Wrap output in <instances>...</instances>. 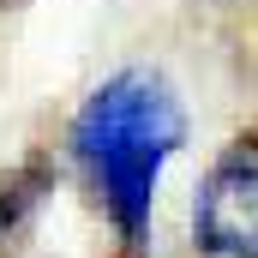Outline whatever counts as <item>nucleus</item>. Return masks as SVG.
Returning <instances> with one entry per match:
<instances>
[{"instance_id": "3", "label": "nucleus", "mask_w": 258, "mask_h": 258, "mask_svg": "<svg viewBox=\"0 0 258 258\" xmlns=\"http://www.w3.org/2000/svg\"><path fill=\"white\" fill-rule=\"evenodd\" d=\"M48 192H54V162L48 156H24V162L0 168V258H24Z\"/></svg>"}, {"instance_id": "1", "label": "nucleus", "mask_w": 258, "mask_h": 258, "mask_svg": "<svg viewBox=\"0 0 258 258\" xmlns=\"http://www.w3.org/2000/svg\"><path fill=\"white\" fill-rule=\"evenodd\" d=\"M180 144H186V102L150 66L108 72L66 126V156L126 258H138L150 240L156 186Z\"/></svg>"}, {"instance_id": "5", "label": "nucleus", "mask_w": 258, "mask_h": 258, "mask_svg": "<svg viewBox=\"0 0 258 258\" xmlns=\"http://www.w3.org/2000/svg\"><path fill=\"white\" fill-rule=\"evenodd\" d=\"M18 6H30V0H0V12H18Z\"/></svg>"}, {"instance_id": "4", "label": "nucleus", "mask_w": 258, "mask_h": 258, "mask_svg": "<svg viewBox=\"0 0 258 258\" xmlns=\"http://www.w3.org/2000/svg\"><path fill=\"white\" fill-rule=\"evenodd\" d=\"M204 6H216V12H234V6H252V0H204Z\"/></svg>"}, {"instance_id": "2", "label": "nucleus", "mask_w": 258, "mask_h": 258, "mask_svg": "<svg viewBox=\"0 0 258 258\" xmlns=\"http://www.w3.org/2000/svg\"><path fill=\"white\" fill-rule=\"evenodd\" d=\"M192 246L204 258H258V126L210 156L192 192Z\"/></svg>"}]
</instances>
